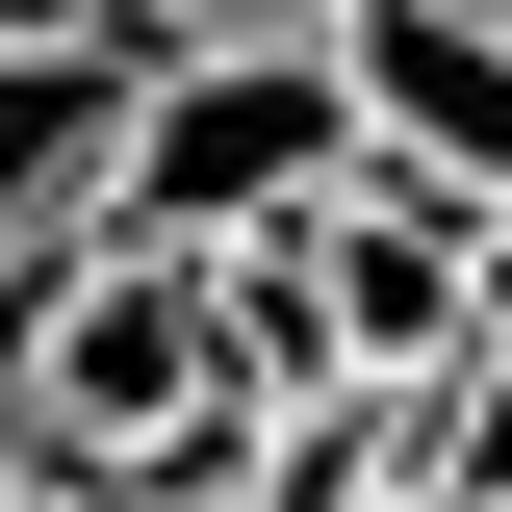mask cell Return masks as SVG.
<instances>
[{
	"label": "cell",
	"instance_id": "obj_1",
	"mask_svg": "<svg viewBox=\"0 0 512 512\" xmlns=\"http://www.w3.org/2000/svg\"><path fill=\"white\" fill-rule=\"evenodd\" d=\"M333 154H359L333 26H205V52H128V154H103V205H128V231H282Z\"/></svg>",
	"mask_w": 512,
	"mask_h": 512
},
{
	"label": "cell",
	"instance_id": "obj_2",
	"mask_svg": "<svg viewBox=\"0 0 512 512\" xmlns=\"http://www.w3.org/2000/svg\"><path fill=\"white\" fill-rule=\"evenodd\" d=\"M0 359H26V436H52V461H128L205 384V231H128V205H103V231L0 308Z\"/></svg>",
	"mask_w": 512,
	"mask_h": 512
},
{
	"label": "cell",
	"instance_id": "obj_3",
	"mask_svg": "<svg viewBox=\"0 0 512 512\" xmlns=\"http://www.w3.org/2000/svg\"><path fill=\"white\" fill-rule=\"evenodd\" d=\"M282 256H308V308H333V359H359V384H436L461 333H487V231H461L410 154H333V180L282 205Z\"/></svg>",
	"mask_w": 512,
	"mask_h": 512
},
{
	"label": "cell",
	"instance_id": "obj_4",
	"mask_svg": "<svg viewBox=\"0 0 512 512\" xmlns=\"http://www.w3.org/2000/svg\"><path fill=\"white\" fill-rule=\"evenodd\" d=\"M333 77H359V154H410L461 231L512 205V26L487 0H333Z\"/></svg>",
	"mask_w": 512,
	"mask_h": 512
},
{
	"label": "cell",
	"instance_id": "obj_5",
	"mask_svg": "<svg viewBox=\"0 0 512 512\" xmlns=\"http://www.w3.org/2000/svg\"><path fill=\"white\" fill-rule=\"evenodd\" d=\"M103 154H128V26L103 52H0V308L103 231Z\"/></svg>",
	"mask_w": 512,
	"mask_h": 512
},
{
	"label": "cell",
	"instance_id": "obj_6",
	"mask_svg": "<svg viewBox=\"0 0 512 512\" xmlns=\"http://www.w3.org/2000/svg\"><path fill=\"white\" fill-rule=\"evenodd\" d=\"M205 26H333V0H128V52H205Z\"/></svg>",
	"mask_w": 512,
	"mask_h": 512
},
{
	"label": "cell",
	"instance_id": "obj_7",
	"mask_svg": "<svg viewBox=\"0 0 512 512\" xmlns=\"http://www.w3.org/2000/svg\"><path fill=\"white\" fill-rule=\"evenodd\" d=\"M103 26H128V0H0V52H103Z\"/></svg>",
	"mask_w": 512,
	"mask_h": 512
},
{
	"label": "cell",
	"instance_id": "obj_8",
	"mask_svg": "<svg viewBox=\"0 0 512 512\" xmlns=\"http://www.w3.org/2000/svg\"><path fill=\"white\" fill-rule=\"evenodd\" d=\"M0 512H128V487H103V461H26V487H0Z\"/></svg>",
	"mask_w": 512,
	"mask_h": 512
},
{
	"label": "cell",
	"instance_id": "obj_9",
	"mask_svg": "<svg viewBox=\"0 0 512 512\" xmlns=\"http://www.w3.org/2000/svg\"><path fill=\"white\" fill-rule=\"evenodd\" d=\"M26 461H52V436H26V359H0V487H26Z\"/></svg>",
	"mask_w": 512,
	"mask_h": 512
},
{
	"label": "cell",
	"instance_id": "obj_10",
	"mask_svg": "<svg viewBox=\"0 0 512 512\" xmlns=\"http://www.w3.org/2000/svg\"><path fill=\"white\" fill-rule=\"evenodd\" d=\"M384 512H512V487H384Z\"/></svg>",
	"mask_w": 512,
	"mask_h": 512
}]
</instances>
